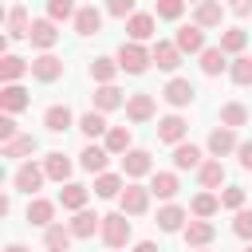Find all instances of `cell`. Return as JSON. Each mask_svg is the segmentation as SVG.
Listing matches in <instances>:
<instances>
[{"label": "cell", "mask_w": 252, "mask_h": 252, "mask_svg": "<svg viewBox=\"0 0 252 252\" xmlns=\"http://www.w3.org/2000/svg\"><path fill=\"white\" fill-rule=\"evenodd\" d=\"M98 232H102V244H106V248H126V240H130V220H126V213H106Z\"/></svg>", "instance_id": "cell-1"}, {"label": "cell", "mask_w": 252, "mask_h": 252, "mask_svg": "<svg viewBox=\"0 0 252 252\" xmlns=\"http://www.w3.org/2000/svg\"><path fill=\"white\" fill-rule=\"evenodd\" d=\"M150 63H154V59H150V51H146L142 43H122V47H118V71H126V75H142Z\"/></svg>", "instance_id": "cell-2"}, {"label": "cell", "mask_w": 252, "mask_h": 252, "mask_svg": "<svg viewBox=\"0 0 252 252\" xmlns=\"http://www.w3.org/2000/svg\"><path fill=\"white\" fill-rule=\"evenodd\" d=\"M43 177H47V173H43V165H35V161H24V165L12 173V185H16L20 193H28V197H32V193H39Z\"/></svg>", "instance_id": "cell-3"}, {"label": "cell", "mask_w": 252, "mask_h": 252, "mask_svg": "<svg viewBox=\"0 0 252 252\" xmlns=\"http://www.w3.org/2000/svg\"><path fill=\"white\" fill-rule=\"evenodd\" d=\"M185 134H189V122H185L181 114H165V118L158 122V142L181 146V142H185Z\"/></svg>", "instance_id": "cell-4"}, {"label": "cell", "mask_w": 252, "mask_h": 252, "mask_svg": "<svg viewBox=\"0 0 252 252\" xmlns=\"http://www.w3.org/2000/svg\"><path fill=\"white\" fill-rule=\"evenodd\" d=\"M118 201H122V213H126V217H142V213L150 209V189H146V185H126Z\"/></svg>", "instance_id": "cell-5"}, {"label": "cell", "mask_w": 252, "mask_h": 252, "mask_svg": "<svg viewBox=\"0 0 252 252\" xmlns=\"http://www.w3.org/2000/svg\"><path fill=\"white\" fill-rule=\"evenodd\" d=\"M173 43H177V51L185 55H201L205 51V32L197 28V24H185V28H177V35H173Z\"/></svg>", "instance_id": "cell-6"}, {"label": "cell", "mask_w": 252, "mask_h": 252, "mask_svg": "<svg viewBox=\"0 0 252 252\" xmlns=\"http://www.w3.org/2000/svg\"><path fill=\"white\" fill-rule=\"evenodd\" d=\"M161 98H165L169 106H189V102L197 98V91H193V83H189V79H169V83H165V91H161Z\"/></svg>", "instance_id": "cell-7"}, {"label": "cell", "mask_w": 252, "mask_h": 252, "mask_svg": "<svg viewBox=\"0 0 252 252\" xmlns=\"http://www.w3.org/2000/svg\"><path fill=\"white\" fill-rule=\"evenodd\" d=\"M232 150H240V142H236V130H228V126H217L213 134H209V154L220 161L224 154H232Z\"/></svg>", "instance_id": "cell-8"}, {"label": "cell", "mask_w": 252, "mask_h": 252, "mask_svg": "<svg viewBox=\"0 0 252 252\" xmlns=\"http://www.w3.org/2000/svg\"><path fill=\"white\" fill-rule=\"evenodd\" d=\"M28 39H32V47H39V51L47 55V51L55 47L59 32H55V24H51V20H32V35H28Z\"/></svg>", "instance_id": "cell-9"}, {"label": "cell", "mask_w": 252, "mask_h": 252, "mask_svg": "<svg viewBox=\"0 0 252 252\" xmlns=\"http://www.w3.org/2000/svg\"><path fill=\"white\" fill-rule=\"evenodd\" d=\"M150 59H154L161 71H177V67H181V51H177V43H165V39H158V43L150 47Z\"/></svg>", "instance_id": "cell-10"}, {"label": "cell", "mask_w": 252, "mask_h": 252, "mask_svg": "<svg viewBox=\"0 0 252 252\" xmlns=\"http://www.w3.org/2000/svg\"><path fill=\"white\" fill-rule=\"evenodd\" d=\"M32 75H35L39 83H55V79L63 75V59H55L51 51H47V55H35V59H32Z\"/></svg>", "instance_id": "cell-11"}, {"label": "cell", "mask_w": 252, "mask_h": 252, "mask_svg": "<svg viewBox=\"0 0 252 252\" xmlns=\"http://www.w3.org/2000/svg\"><path fill=\"white\" fill-rule=\"evenodd\" d=\"M43 126H47L51 134H63V130H71V126H75V114H71V106H63V102L47 106V114H43Z\"/></svg>", "instance_id": "cell-12"}, {"label": "cell", "mask_w": 252, "mask_h": 252, "mask_svg": "<svg viewBox=\"0 0 252 252\" xmlns=\"http://www.w3.org/2000/svg\"><path fill=\"white\" fill-rule=\"evenodd\" d=\"M106 161H110V154H106V146H83V154H79V165L87 169V173H106Z\"/></svg>", "instance_id": "cell-13"}, {"label": "cell", "mask_w": 252, "mask_h": 252, "mask_svg": "<svg viewBox=\"0 0 252 252\" xmlns=\"http://www.w3.org/2000/svg\"><path fill=\"white\" fill-rule=\"evenodd\" d=\"M0 106H4V114H16V110H28L32 98H28V91H24L20 83H12V87L0 91Z\"/></svg>", "instance_id": "cell-14"}, {"label": "cell", "mask_w": 252, "mask_h": 252, "mask_svg": "<svg viewBox=\"0 0 252 252\" xmlns=\"http://www.w3.org/2000/svg\"><path fill=\"white\" fill-rule=\"evenodd\" d=\"M126 118L130 122H150L154 118V94H130L126 98Z\"/></svg>", "instance_id": "cell-15"}, {"label": "cell", "mask_w": 252, "mask_h": 252, "mask_svg": "<svg viewBox=\"0 0 252 252\" xmlns=\"http://www.w3.org/2000/svg\"><path fill=\"white\" fill-rule=\"evenodd\" d=\"M150 169H154L150 150H130V154L122 158V173H126V177H146Z\"/></svg>", "instance_id": "cell-16"}, {"label": "cell", "mask_w": 252, "mask_h": 252, "mask_svg": "<svg viewBox=\"0 0 252 252\" xmlns=\"http://www.w3.org/2000/svg\"><path fill=\"white\" fill-rule=\"evenodd\" d=\"M43 173H47L51 181L67 185V177H71V158H67V154H59V150H55V154H47V158H43Z\"/></svg>", "instance_id": "cell-17"}, {"label": "cell", "mask_w": 252, "mask_h": 252, "mask_svg": "<svg viewBox=\"0 0 252 252\" xmlns=\"http://www.w3.org/2000/svg\"><path fill=\"white\" fill-rule=\"evenodd\" d=\"M185 209L181 205H165V209H158V228L161 232H185Z\"/></svg>", "instance_id": "cell-18"}, {"label": "cell", "mask_w": 252, "mask_h": 252, "mask_svg": "<svg viewBox=\"0 0 252 252\" xmlns=\"http://www.w3.org/2000/svg\"><path fill=\"white\" fill-rule=\"evenodd\" d=\"M71 240H75V232H71L67 224H51V228H43V248H47V252H67Z\"/></svg>", "instance_id": "cell-19"}, {"label": "cell", "mask_w": 252, "mask_h": 252, "mask_svg": "<svg viewBox=\"0 0 252 252\" xmlns=\"http://www.w3.org/2000/svg\"><path fill=\"white\" fill-rule=\"evenodd\" d=\"M220 20H224V8H220V4H213V0H205V4H197V8H193V24H197L201 32H205V28H217Z\"/></svg>", "instance_id": "cell-20"}, {"label": "cell", "mask_w": 252, "mask_h": 252, "mask_svg": "<svg viewBox=\"0 0 252 252\" xmlns=\"http://www.w3.org/2000/svg\"><path fill=\"white\" fill-rule=\"evenodd\" d=\"M126 32H130V43L150 39V35H154V16H150V12H134V16L126 20Z\"/></svg>", "instance_id": "cell-21"}, {"label": "cell", "mask_w": 252, "mask_h": 252, "mask_svg": "<svg viewBox=\"0 0 252 252\" xmlns=\"http://www.w3.org/2000/svg\"><path fill=\"white\" fill-rule=\"evenodd\" d=\"M32 71V63L28 59H20V55H0V79H4V87H12L20 75H28Z\"/></svg>", "instance_id": "cell-22"}, {"label": "cell", "mask_w": 252, "mask_h": 252, "mask_svg": "<svg viewBox=\"0 0 252 252\" xmlns=\"http://www.w3.org/2000/svg\"><path fill=\"white\" fill-rule=\"evenodd\" d=\"M59 205H63V209H71V213H83V205H87V185L67 181V185L59 189Z\"/></svg>", "instance_id": "cell-23"}, {"label": "cell", "mask_w": 252, "mask_h": 252, "mask_svg": "<svg viewBox=\"0 0 252 252\" xmlns=\"http://www.w3.org/2000/svg\"><path fill=\"white\" fill-rule=\"evenodd\" d=\"M51 217H55V205H51V201H43V197H32V201H28V224L51 228Z\"/></svg>", "instance_id": "cell-24"}, {"label": "cell", "mask_w": 252, "mask_h": 252, "mask_svg": "<svg viewBox=\"0 0 252 252\" xmlns=\"http://www.w3.org/2000/svg\"><path fill=\"white\" fill-rule=\"evenodd\" d=\"M98 28H102V12H98L94 4L79 8V16H75V32H79V35H94Z\"/></svg>", "instance_id": "cell-25"}, {"label": "cell", "mask_w": 252, "mask_h": 252, "mask_svg": "<svg viewBox=\"0 0 252 252\" xmlns=\"http://www.w3.org/2000/svg\"><path fill=\"white\" fill-rule=\"evenodd\" d=\"M35 146H39V142H35L32 134H20V138H12V142L0 146V158H32Z\"/></svg>", "instance_id": "cell-26"}, {"label": "cell", "mask_w": 252, "mask_h": 252, "mask_svg": "<svg viewBox=\"0 0 252 252\" xmlns=\"http://www.w3.org/2000/svg\"><path fill=\"white\" fill-rule=\"evenodd\" d=\"M173 165L177 169H201L205 161H201V150L193 142H181V146H173Z\"/></svg>", "instance_id": "cell-27"}, {"label": "cell", "mask_w": 252, "mask_h": 252, "mask_svg": "<svg viewBox=\"0 0 252 252\" xmlns=\"http://www.w3.org/2000/svg\"><path fill=\"white\" fill-rule=\"evenodd\" d=\"M67 228H71V232H75L79 240H87V236H94V228H102V217H98V213H87V209H83V213H75V220H71Z\"/></svg>", "instance_id": "cell-28"}, {"label": "cell", "mask_w": 252, "mask_h": 252, "mask_svg": "<svg viewBox=\"0 0 252 252\" xmlns=\"http://www.w3.org/2000/svg\"><path fill=\"white\" fill-rule=\"evenodd\" d=\"M181 236H185V244H189V248H205V244L213 240V224H209V220H189Z\"/></svg>", "instance_id": "cell-29"}, {"label": "cell", "mask_w": 252, "mask_h": 252, "mask_svg": "<svg viewBox=\"0 0 252 252\" xmlns=\"http://www.w3.org/2000/svg\"><path fill=\"white\" fill-rule=\"evenodd\" d=\"M114 75H118V59H106V55H98V59L91 63V79H94V83H102V87H114Z\"/></svg>", "instance_id": "cell-30"}, {"label": "cell", "mask_w": 252, "mask_h": 252, "mask_svg": "<svg viewBox=\"0 0 252 252\" xmlns=\"http://www.w3.org/2000/svg\"><path fill=\"white\" fill-rule=\"evenodd\" d=\"M118 106H126V98H122L118 87H98V91H94V110H98V114L118 110Z\"/></svg>", "instance_id": "cell-31"}, {"label": "cell", "mask_w": 252, "mask_h": 252, "mask_svg": "<svg viewBox=\"0 0 252 252\" xmlns=\"http://www.w3.org/2000/svg\"><path fill=\"white\" fill-rule=\"evenodd\" d=\"M32 24H28V8H12L8 12V39H28Z\"/></svg>", "instance_id": "cell-32"}, {"label": "cell", "mask_w": 252, "mask_h": 252, "mask_svg": "<svg viewBox=\"0 0 252 252\" xmlns=\"http://www.w3.org/2000/svg\"><path fill=\"white\" fill-rule=\"evenodd\" d=\"M244 43H248V32H244V28H228V32H220V51H224V55H236V59H240Z\"/></svg>", "instance_id": "cell-33"}, {"label": "cell", "mask_w": 252, "mask_h": 252, "mask_svg": "<svg viewBox=\"0 0 252 252\" xmlns=\"http://www.w3.org/2000/svg\"><path fill=\"white\" fill-rule=\"evenodd\" d=\"M106 154H130V126H110L106 134Z\"/></svg>", "instance_id": "cell-34"}, {"label": "cell", "mask_w": 252, "mask_h": 252, "mask_svg": "<svg viewBox=\"0 0 252 252\" xmlns=\"http://www.w3.org/2000/svg\"><path fill=\"white\" fill-rule=\"evenodd\" d=\"M177 189H181V185H177V173H154V177H150V193H154V197H165V201H169Z\"/></svg>", "instance_id": "cell-35"}, {"label": "cell", "mask_w": 252, "mask_h": 252, "mask_svg": "<svg viewBox=\"0 0 252 252\" xmlns=\"http://www.w3.org/2000/svg\"><path fill=\"white\" fill-rule=\"evenodd\" d=\"M224 67H228V63H224V51H220V47H205V51H201V71H205L209 79L220 75Z\"/></svg>", "instance_id": "cell-36"}, {"label": "cell", "mask_w": 252, "mask_h": 252, "mask_svg": "<svg viewBox=\"0 0 252 252\" xmlns=\"http://www.w3.org/2000/svg\"><path fill=\"white\" fill-rule=\"evenodd\" d=\"M244 122H248V106H240V102H224V106H220V126L236 130V126H244Z\"/></svg>", "instance_id": "cell-37"}, {"label": "cell", "mask_w": 252, "mask_h": 252, "mask_svg": "<svg viewBox=\"0 0 252 252\" xmlns=\"http://www.w3.org/2000/svg\"><path fill=\"white\" fill-rule=\"evenodd\" d=\"M79 130H83L87 138H98V134H110V126H106V118H102L98 110H87V114L79 118Z\"/></svg>", "instance_id": "cell-38"}, {"label": "cell", "mask_w": 252, "mask_h": 252, "mask_svg": "<svg viewBox=\"0 0 252 252\" xmlns=\"http://www.w3.org/2000/svg\"><path fill=\"white\" fill-rule=\"evenodd\" d=\"M197 181H201V189H217V185L224 181V165H220V161H205V165L197 169Z\"/></svg>", "instance_id": "cell-39"}, {"label": "cell", "mask_w": 252, "mask_h": 252, "mask_svg": "<svg viewBox=\"0 0 252 252\" xmlns=\"http://www.w3.org/2000/svg\"><path fill=\"white\" fill-rule=\"evenodd\" d=\"M122 189H126V181H122L118 173H102V177H94V193H98V197H122Z\"/></svg>", "instance_id": "cell-40"}, {"label": "cell", "mask_w": 252, "mask_h": 252, "mask_svg": "<svg viewBox=\"0 0 252 252\" xmlns=\"http://www.w3.org/2000/svg\"><path fill=\"white\" fill-rule=\"evenodd\" d=\"M189 209H193V217H197V220H209V217L220 209V197H213V193H197Z\"/></svg>", "instance_id": "cell-41"}, {"label": "cell", "mask_w": 252, "mask_h": 252, "mask_svg": "<svg viewBox=\"0 0 252 252\" xmlns=\"http://www.w3.org/2000/svg\"><path fill=\"white\" fill-rule=\"evenodd\" d=\"M228 75H232V83H236V87H252V55H240V59H232Z\"/></svg>", "instance_id": "cell-42"}, {"label": "cell", "mask_w": 252, "mask_h": 252, "mask_svg": "<svg viewBox=\"0 0 252 252\" xmlns=\"http://www.w3.org/2000/svg\"><path fill=\"white\" fill-rule=\"evenodd\" d=\"M75 16H79V8H75L71 0H51V4H47V20H51V24H55V20H75Z\"/></svg>", "instance_id": "cell-43"}, {"label": "cell", "mask_w": 252, "mask_h": 252, "mask_svg": "<svg viewBox=\"0 0 252 252\" xmlns=\"http://www.w3.org/2000/svg\"><path fill=\"white\" fill-rule=\"evenodd\" d=\"M220 209H232V213H240V209H244V189H240V185H228V189L220 193Z\"/></svg>", "instance_id": "cell-44"}, {"label": "cell", "mask_w": 252, "mask_h": 252, "mask_svg": "<svg viewBox=\"0 0 252 252\" xmlns=\"http://www.w3.org/2000/svg\"><path fill=\"white\" fill-rule=\"evenodd\" d=\"M181 12H185L181 0H158V4H154V16H161V20H177Z\"/></svg>", "instance_id": "cell-45"}, {"label": "cell", "mask_w": 252, "mask_h": 252, "mask_svg": "<svg viewBox=\"0 0 252 252\" xmlns=\"http://www.w3.org/2000/svg\"><path fill=\"white\" fill-rule=\"evenodd\" d=\"M232 232H236L240 240H252V213H248V209H240V213H236V220H232Z\"/></svg>", "instance_id": "cell-46"}, {"label": "cell", "mask_w": 252, "mask_h": 252, "mask_svg": "<svg viewBox=\"0 0 252 252\" xmlns=\"http://www.w3.org/2000/svg\"><path fill=\"white\" fill-rule=\"evenodd\" d=\"M110 16L130 20V16H134V0H110Z\"/></svg>", "instance_id": "cell-47"}, {"label": "cell", "mask_w": 252, "mask_h": 252, "mask_svg": "<svg viewBox=\"0 0 252 252\" xmlns=\"http://www.w3.org/2000/svg\"><path fill=\"white\" fill-rule=\"evenodd\" d=\"M12 138H20V134H16L12 114H4V118H0V146H4V142H12Z\"/></svg>", "instance_id": "cell-48"}, {"label": "cell", "mask_w": 252, "mask_h": 252, "mask_svg": "<svg viewBox=\"0 0 252 252\" xmlns=\"http://www.w3.org/2000/svg\"><path fill=\"white\" fill-rule=\"evenodd\" d=\"M236 158H240V165H244V169H252V142H240Z\"/></svg>", "instance_id": "cell-49"}, {"label": "cell", "mask_w": 252, "mask_h": 252, "mask_svg": "<svg viewBox=\"0 0 252 252\" xmlns=\"http://www.w3.org/2000/svg\"><path fill=\"white\" fill-rule=\"evenodd\" d=\"M232 12H236V16H248V12H252V0H236Z\"/></svg>", "instance_id": "cell-50"}, {"label": "cell", "mask_w": 252, "mask_h": 252, "mask_svg": "<svg viewBox=\"0 0 252 252\" xmlns=\"http://www.w3.org/2000/svg\"><path fill=\"white\" fill-rule=\"evenodd\" d=\"M134 252H158V244H154V240H138V244H134Z\"/></svg>", "instance_id": "cell-51"}, {"label": "cell", "mask_w": 252, "mask_h": 252, "mask_svg": "<svg viewBox=\"0 0 252 252\" xmlns=\"http://www.w3.org/2000/svg\"><path fill=\"white\" fill-rule=\"evenodd\" d=\"M4 252H28V248H24V244H8Z\"/></svg>", "instance_id": "cell-52"}, {"label": "cell", "mask_w": 252, "mask_h": 252, "mask_svg": "<svg viewBox=\"0 0 252 252\" xmlns=\"http://www.w3.org/2000/svg\"><path fill=\"white\" fill-rule=\"evenodd\" d=\"M244 252H252V244H248V248H244Z\"/></svg>", "instance_id": "cell-53"}]
</instances>
